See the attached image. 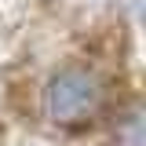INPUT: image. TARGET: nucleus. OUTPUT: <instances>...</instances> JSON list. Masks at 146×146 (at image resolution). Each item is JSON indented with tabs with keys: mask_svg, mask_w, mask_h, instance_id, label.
I'll return each instance as SVG.
<instances>
[{
	"mask_svg": "<svg viewBox=\"0 0 146 146\" xmlns=\"http://www.w3.org/2000/svg\"><path fill=\"white\" fill-rule=\"evenodd\" d=\"M102 102H106V80L99 77V70L80 62L55 70L44 84V113L62 128L91 121L102 110Z\"/></svg>",
	"mask_w": 146,
	"mask_h": 146,
	"instance_id": "obj_1",
	"label": "nucleus"
}]
</instances>
